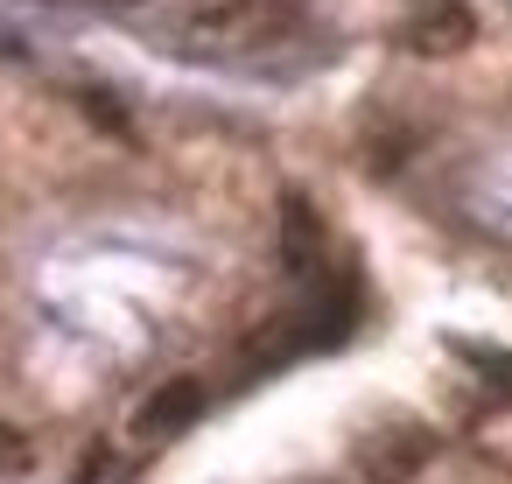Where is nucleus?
I'll list each match as a JSON object with an SVG mask.
<instances>
[{"label":"nucleus","instance_id":"nucleus-7","mask_svg":"<svg viewBox=\"0 0 512 484\" xmlns=\"http://www.w3.org/2000/svg\"><path fill=\"white\" fill-rule=\"evenodd\" d=\"M470 365H484V372H498V386H512V358H498V351H484V344H456Z\"/></svg>","mask_w":512,"mask_h":484},{"label":"nucleus","instance_id":"nucleus-2","mask_svg":"<svg viewBox=\"0 0 512 484\" xmlns=\"http://www.w3.org/2000/svg\"><path fill=\"white\" fill-rule=\"evenodd\" d=\"M428 449H435V442L407 428V435H386V442H372L358 463H365V477H372V484H407V477L428 463Z\"/></svg>","mask_w":512,"mask_h":484},{"label":"nucleus","instance_id":"nucleus-4","mask_svg":"<svg viewBox=\"0 0 512 484\" xmlns=\"http://www.w3.org/2000/svg\"><path fill=\"white\" fill-rule=\"evenodd\" d=\"M470 43V8L463 0H435L421 22H407V50H463Z\"/></svg>","mask_w":512,"mask_h":484},{"label":"nucleus","instance_id":"nucleus-3","mask_svg":"<svg viewBox=\"0 0 512 484\" xmlns=\"http://www.w3.org/2000/svg\"><path fill=\"white\" fill-rule=\"evenodd\" d=\"M316 253H323V225H316L309 197H288V204H281V267H288V274H309Z\"/></svg>","mask_w":512,"mask_h":484},{"label":"nucleus","instance_id":"nucleus-1","mask_svg":"<svg viewBox=\"0 0 512 484\" xmlns=\"http://www.w3.org/2000/svg\"><path fill=\"white\" fill-rule=\"evenodd\" d=\"M204 407H211L204 379H169V386H155V393L141 400V414H134V435H141V442L183 435L190 421H204Z\"/></svg>","mask_w":512,"mask_h":484},{"label":"nucleus","instance_id":"nucleus-6","mask_svg":"<svg viewBox=\"0 0 512 484\" xmlns=\"http://www.w3.org/2000/svg\"><path fill=\"white\" fill-rule=\"evenodd\" d=\"M85 113H92L99 127H113V134H127V113H120V106H113L106 92H85Z\"/></svg>","mask_w":512,"mask_h":484},{"label":"nucleus","instance_id":"nucleus-5","mask_svg":"<svg viewBox=\"0 0 512 484\" xmlns=\"http://www.w3.org/2000/svg\"><path fill=\"white\" fill-rule=\"evenodd\" d=\"M36 463V442L15 428V421H0V477H15V470H29Z\"/></svg>","mask_w":512,"mask_h":484}]
</instances>
